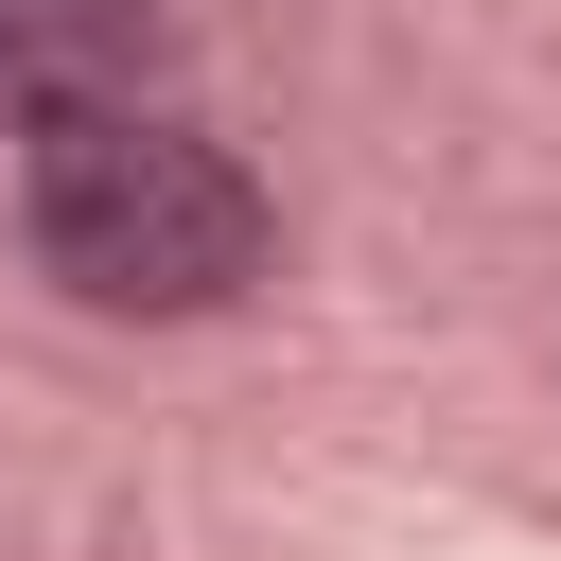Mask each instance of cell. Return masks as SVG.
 <instances>
[{
    "instance_id": "6da1fadb",
    "label": "cell",
    "mask_w": 561,
    "mask_h": 561,
    "mask_svg": "<svg viewBox=\"0 0 561 561\" xmlns=\"http://www.w3.org/2000/svg\"><path fill=\"white\" fill-rule=\"evenodd\" d=\"M18 228L35 263L88 298V316H210L263 280V193L228 140H193L175 105H105V123H53L18 158Z\"/></svg>"
},
{
    "instance_id": "7a4b0ae2",
    "label": "cell",
    "mask_w": 561,
    "mask_h": 561,
    "mask_svg": "<svg viewBox=\"0 0 561 561\" xmlns=\"http://www.w3.org/2000/svg\"><path fill=\"white\" fill-rule=\"evenodd\" d=\"M158 53H175L158 0H0V123L53 140L105 105H158Z\"/></svg>"
}]
</instances>
